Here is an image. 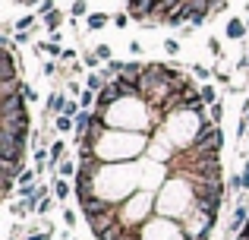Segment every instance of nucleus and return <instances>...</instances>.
<instances>
[{"label":"nucleus","mask_w":249,"mask_h":240,"mask_svg":"<svg viewBox=\"0 0 249 240\" xmlns=\"http://www.w3.org/2000/svg\"><path fill=\"white\" fill-rule=\"evenodd\" d=\"M224 32H227V38H231V41H243V38H246V19H237V16H233V19H227V25H224Z\"/></svg>","instance_id":"11"},{"label":"nucleus","mask_w":249,"mask_h":240,"mask_svg":"<svg viewBox=\"0 0 249 240\" xmlns=\"http://www.w3.org/2000/svg\"><path fill=\"white\" fill-rule=\"evenodd\" d=\"M129 51H133V54L139 57V54H142V41H129Z\"/></svg>","instance_id":"37"},{"label":"nucleus","mask_w":249,"mask_h":240,"mask_svg":"<svg viewBox=\"0 0 249 240\" xmlns=\"http://www.w3.org/2000/svg\"><path fill=\"white\" fill-rule=\"evenodd\" d=\"M54 73H57V60H44V67H41V76H48V79H51Z\"/></svg>","instance_id":"30"},{"label":"nucleus","mask_w":249,"mask_h":240,"mask_svg":"<svg viewBox=\"0 0 249 240\" xmlns=\"http://www.w3.org/2000/svg\"><path fill=\"white\" fill-rule=\"evenodd\" d=\"M54 129H57L60 136H67V133H76V117H67V114L54 117Z\"/></svg>","instance_id":"13"},{"label":"nucleus","mask_w":249,"mask_h":240,"mask_svg":"<svg viewBox=\"0 0 249 240\" xmlns=\"http://www.w3.org/2000/svg\"><path fill=\"white\" fill-rule=\"evenodd\" d=\"M167 165H161V161H152V158H145L139 165V190H145V193H155L158 196V190L167 184Z\"/></svg>","instance_id":"6"},{"label":"nucleus","mask_w":249,"mask_h":240,"mask_svg":"<svg viewBox=\"0 0 249 240\" xmlns=\"http://www.w3.org/2000/svg\"><path fill=\"white\" fill-rule=\"evenodd\" d=\"M193 32H196V25H183V29H177V38H180V41H183V38H189V35H193Z\"/></svg>","instance_id":"34"},{"label":"nucleus","mask_w":249,"mask_h":240,"mask_svg":"<svg viewBox=\"0 0 249 240\" xmlns=\"http://www.w3.org/2000/svg\"><path fill=\"white\" fill-rule=\"evenodd\" d=\"M60 60H63V63H76V51H73V48H67V51H63V57H60Z\"/></svg>","instance_id":"35"},{"label":"nucleus","mask_w":249,"mask_h":240,"mask_svg":"<svg viewBox=\"0 0 249 240\" xmlns=\"http://www.w3.org/2000/svg\"><path fill=\"white\" fill-rule=\"evenodd\" d=\"M67 92H70V95H76V98H79V95L85 92V89H82V86H79V82H76V79H70V82H67Z\"/></svg>","instance_id":"32"},{"label":"nucleus","mask_w":249,"mask_h":240,"mask_svg":"<svg viewBox=\"0 0 249 240\" xmlns=\"http://www.w3.org/2000/svg\"><path fill=\"white\" fill-rule=\"evenodd\" d=\"M148 133H126V129H107L101 142L95 146V155L104 165H117V161H139L148 152Z\"/></svg>","instance_id":"3"},{"label":"nucleus","mask_w":249,"mask_h":240,"mask_svg":"<svg viewBox=\"0 0 249 240\" xmlns=\"http://www.w3.org/2000/svg\"><path fill=\"white\" fill-rule=\"evenodd\" d=\"M107 22H114V16H107V13H89L85 16V29L89 32H101Z\"/></svg>","instance_id":"12"},{"label":"nucleus","mask_w":249,"mask_h":240,"mask_svg":"<svg viewBox=\"0 0 249 240\" xmlns=\"http://www.w3.org/2000/svg\"><path fill=\"white\" fill-rule=\"evenodd\" d=\"M51 209H54V199H51L48 193H44V196H41V203H38V215H48Z\"/></svg>","instance_id":"24"},{"label":"nucleus","mask_w":249,"mask_h":240,"mask_svg":"<svg viewBox=\"0 0 249 240\" xmlns=\"http://www.w3.org/2000/svg\"><path fill=\"white\" fill-rule=\"evenodd\" d=\"M214 79H218L221 86H231V73H218V70H214Z\"/></svg>","instance_id":"36"},{"label":"nucleus","mask_w":249,"mask_h":240,"mask_svg":"<svg viewBox=\"0 0 249 240\" xmlns=\"http://www.w3.org/2000/svg\"><path fill=\"white\" fill-rule=\"evenodd\" d=\"M82 63H85V67H91V70H95L101 60H98V54H95V51H89V54H82Z\"/></svg>","instance_id":"29"},{"label":"nucleus","mask_w":249,"mask_h":240,"mask_svg":"<svg viewBox=\"0 0 249 240\" xmlns=\"http://www.w3.org/2000/svg\"><path fill=\"white\" fill-rule=\"evenodd\" d=\"M246 70H249V67H246Z\"/></svg>","instance_id":"41"},{"label":"nucleus","mask_w":249,"mask_h":240,"mask_svg":"<svg viewBox=\"0 0 249 240\" xmlns=\"http://www.w3.org/2000/svg\"><path fill=\"white\" fill-rule=\"evenodd\" d=\"M117 212H120L123 228H142L155 212V193H145V190L133 193L123 205H117Z\"/></svg>","instance_id":"4"},{"label":"nucleus","mask_w":249,"mask_h":240,"mask_svg":"<svg viewBox=\"0 0 249 240\" xmlns=\"http://www.w3.org/2000/svg\"><path fill=\"white\" fill-rule=\"evenodd\" d=\"M208 117H212L214 123H221V117H224V108H221V105H212V108H208Z\"/></svg>","instance_id":"28"},{"label":"nucleus","mask_w":249,"mask_h":240,"mask_svg":"<svg viewBox=\"0 0 249 240\" xmlns=\"http://www.w3.org/2000/svg\"><path fill=\"white\" fill-rule=\"evenodd\" d=\"M29 111V101L22 98V92L16 95H0V117H13V114Z\"/></svg>","instance_id":"9"},{"label":"nucleus","mask_w":249,"mask_h":240,"mask_svg":"<svg viewBox=\"0 0 249 240\" xmlns=\"http://www.w3.org/2000/svg\"><path fill=\"white\" fill-rule=\"evenodd\" d=\"M189 70H193V76H196V79H202V86H205V82H208V79H212V76H214V70L202 67V63H193V67H189Z\"/></svg>","instance_id":"16"},{"label":"nucleus","mask_w":249,"mask_h":240,"mask_svg":"<svg viewBox=\"0 0 249 240\" xmlns=\"http://www.w3.org/2000/svg\"><path fill=\"white\" fill-rule=\"evenodd\" d=\"M104 86H107V82H104L101 73H89V79H85V89H91V92H101Z\"/></svg>","instance_id":"17"},{"label":"nucleus","mask_w":249,"mask_h":240,"mask_svg":"<svg viewBox=\"0 0 249 240\" xmlns=\"http://www.w3.org/2000/svg\"><path fill=\"white\" fill-rule=\"evenodd\" d=\"M202 101H205L208 108H212V105H218V92H214V86H208V82L202 86Z\"/></svg>","instance_id":"19"},{"label":"nucleus","mask_w":249,"mask_h":240,"mask_svg":"<svg viewBox=\"0 0 249 240\" xmlns=\"http://www.w3.org/2000/svg\"><path fill=\"white\" fill-rule=\"evenodd\" d=\"M41 22H44V29H48V32H60V25H63V10L48 13V16H44Z\"/></svg>","instance_id":"14"},{"label":"nucleus","mask_w":249,"mask_h":240,"mask_svg":"<svg viewBox=\"0 0 249 240\" xmlns=\"http://www.w3.org/2000/svg\"><path fill=\"white\" fill-rule=\"evenodd\" d=\"M35 177H38V171H35V167H19V174H16V184L19 186H32V184H35Z\"/></svg>","instance_id":"15"},{"label":"nucleus","mask_w":249,"mask_h":240,"mask_svg":"<svg viewBox=\"0 0 249 240\" xmlns=\"http://www.w3.org/2000/svg\"><path fill=\"white\" fill-rule=\"evenodd\" d=\"M63 224H67V228H73V224H76V212L73 209H63Z\"/></svg>","instance_id":"33"},{"label":"nucleus","mask_w":249,"mask_h":240,"mask_svg":"<svg viewBox=\"0 0 249 240\" xmlns=\"http://www.w3.org/2000/svg\"><path fill=\"white\" fill-rule=\"evenodd\" d=\"M57 10V0H41V6H38V16H48V13H54Z\"/></svg>","instance_id":"25"},{"label":"nucleus","mask_w":249,"mask_h":240,"mask_svg":"<svg viewBox=\"0 0 249 240\" xmlns=\"http://www.w3.org/2000/svg\"><path fill=\"white\" fill-rule=\"evenodd\" d=\"M221 146H224V133H221V127H212V129H205V133L196 139V152H214V155H221Z\"/></svg>","instance_id":"8"},{"label":"nucleus","mask_w":249,"mask_h":240,"mask_svg":"<svg viewBox=\"0 0 249 240\" xmlns=\"http://www.w3.org/2000/svg\"><path fill=\"white\" fill-rule=\"evenodd\" d=\"M129 22H133V16H129V13H117V16H114V25H117V29H126Z\"/></svg>","instance_id":"26"},{"label":"nucleus","mask_w":249,"mask_h":240,"mask_svg":"<svg viewBox=\"0 0 249 240\" xmlns=\"http://www.w3.org/2000/svg\"><path fill=\"white\" fill-rule=\"evenodd\" d=\"M196 203H199V186H193V180L186 174H180V177H170L158 190L155 212L164 218H186L196 212Z\"/></svg>","instance_id":"2"},{"label":"nucleus","mask_w":249,"mask_h":240,"mask_svg":"<svg viewBox=\"0 0 249 240\" xmlns=\"http://www.w3.org/2000/svg\"><path fill=\"white\" fill-rule=\"evenodd\" d=\"M70 16H73V19L89 16V3H85V0H73V6H70Z\"/></svg>","instance_id":"20"},{"label":"nucleus","mask_w":249,"mask_h":240,"mask_svg":"<svg viewBox=\"0 0 249 240\" xmlns=\"http://www.w3.org/2000/svg\"><path fill=\"white\" fill-rule=\"evenodd\" d=\"M19 92H22V98L29 101V105H32V101H38V92H35V86H29V82H22V89H19Z\"/></svg>","instance_id":"23"},{"label":"nucleus","mask_w":249,"mask_h":240,"mask_svg":"<svg viewBox=\"0 0 249 240\" xmlns=\"http://www.w3.org/2000/svg\"><path fill=\"white\" fill-rule=\"evenodd\" d=\"M177 152H180V148L174 146V139L167 136V129H164V127H161V129H155V133H152V139H148V152H145L148 158H152V161H161V165H167V161L174 158Z\"/></svg>","instance_id":"7"},{"label":"nucleus","mask_w":249,"mask_h":240,"mask_svg":"<svg viewBox=\"0 0 249 240\" xmlns=\"http://www.w3.org/2000/svg\"><path fill=\"white\" fill-rule=\"evenodd\" d=\"M136 240H189L186 231H183V224H177L174 218H148L145 224H142L139 231H136Z\"/></svg>","instance_id":"5"},{"label":"nucleus","mask_w":249,"mask_h":240,"mask_svg":"<svg viewBox=\"0 0 249 240\" xmlns=\"http://www.w3.org/2000/svg\"><path fill=\"white\" fill-rule=\"evenodd\" d=\"M95 54H98V60H114V51H110V44H98V48H95Z\"/></svg>","instance_id":"21"},{"label":"nucleus","mask_w":249,"mask_h":240,"mask_svg":"<svg viewBox=\"0 0 249 240\" xmlns=\"http://www.w3.org/2000/svg\"><path fill=\"white\" fill-rule=\"evenodd\" d=\"M10 240H16V237H10Z\"/></svg>","instance_id":"40"},{"label":"nucleus","mask_w":249,"mask_h":240,"mask_svg":"<svg viewBox=\"0 0 249 240\" xmlns=\"http://www.w3.org/2000/svg\"><path fill=\"white\" fill-rule=\"evenodd\" d=\"M51 190H54V196H57V199H67L70 193H73L67 180H54V184H51Z\"/></svg>","instance_id":"18"},{"label":"nucleus","mask_w":249,"mask_h":240,"mask_svg":"<svg viewBox=\"0 0 249 240\" xmlns=\"http://www.w3.org/2000/svg\"><path fill=\"white\" fill-rule=\"evenodd\" d=\"M79 111H82V105H79V101H73V98L67 101V108H63V114H67V117H76Z\"/></svg>","instance_id":"27"},{"label":"nucleus","mask_w":249,"mask_h":240,"mask_svg":"<svg viewBox=\"0 0 249 240\" xmlns=\"http://www.w3.org/2000/svg\"><path fill=\"white\" fill-rule=\"evenodd\" d=\"M139 186V165L136 161H117V165H101L95 174V196L107 199L110 205H123L133 190Z\"/></svg>","instance_id":"1"},{"label":"nucleus","mask_w":249,"mask_h":240,"mask_svg":"<svg viewBox=\"0 0 249 240\" xmlns=\"http://www.w3.org/2000/svg\"><path fill=\"white\" fill-rule=\"evenodd\" d=\"M67 92H54V95H48V105H44V117H60L63 114V108H67Z\"/></svg>","instance_id":"10"},{"label":"nucleus","mask_w":249,"mask_h":240,"mask_svg":"<svg viewBox=\"0 0 249 240\" xmlns=\"http://www.w3.org/2000/svg\"><path fill=\"white\" fill-rule=\"evenodd\" d=\"M208 51H212L214 57H221V38H214V35L208 38Z\"/></svg>","instance_id":"31"},{"label":"nucleus","mask_w":249,"mask_h":240,"mask_svg":"<svg viewBox=\"0 0 249 240\" xmlns=\"http://www.w3.org/2000/svg\"><path fill=\"white\" fill-rule=\"evenodd\" d=\"M19 6H41V0H16Z\"/></svg>","instance_id":"38"},{"label":"nucleus","mask_w":249,"mask_h":240,"mask_svg":"<svg viewBox=\"0 0 249 240\" xmlns=\"http://www.w3.org/2000/svg\"><path fill=\"white\" fill-rule=\"evenodd\" d=\"M246 29H249V16H246Z\"/></svg>","instance_id":"39"},{"label":"nucleus","mask_w":249,"mask_h":240,"mask_svg":"<svg viewBox=\"0 0 249 240\" xmlns=\"http://www.w3.org/2000/svg\"><path fill=\"white\" fill-rule=\"evenodd\" d=\"M164 51L170 57H177L180 54V38H164Z\"/></svg>","instance_id":"22"}]
</instances>
